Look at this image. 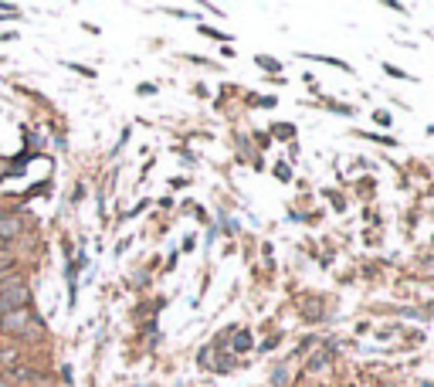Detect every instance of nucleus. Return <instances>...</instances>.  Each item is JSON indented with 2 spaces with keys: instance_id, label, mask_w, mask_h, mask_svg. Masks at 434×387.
<instances>
[{
  "instance_id": "nucleus-7",
  "label": "nucleus",
  "mask_w": 434,
  "mask_h": 387,
  "mask_svg": "<svg viewBox=\"0 0 434 387\" xmlns=\"http://www.w3.org/2000/svg\"><path fill=\"white\" fill-rule=\"evenodd\" d=\"M383 72H387V75H394V78H404V75H407V72H400V68H394V65H383Z\"/></svg>"
},
{
  "instance_id": "nucleus-2",
  "label": "nucleus",
  "mask_w": 434,
  "mask_h": 387,
  "mask_svg": "<svg viewBox=\"0 0 434 387\" xmlns=\"http://www.w3.org/2000/svg\"><path fill=\"white\" fill-rule=\"evenodd\" d=\"M0 329H4V333H24V329H27V312L24 310H18V312H4V316H0Z\"/></svg>"
},
{
  "instance_id": "nucleus-8",
  "label": "nucleus",
  "mask_w": 434,
  "mask_h": 387,
  "mask_svg": "<svg viewBox=\"0 0 434 387\" xmlns=\"http://www.w3.org/2000/svg\"><path fill=\"white\" fill-rule=\"evenodd\" d=\"M61 381H65V384L72 387V367H61Z\"/></svg>"
},
{
  "instance_id": "nucleus-4",
  "label": "nucleus",
  "mask_w": 434,
  "mask_h": 387,
  "mask_svg": "<svg viewBox=\"0 0 434 387\" xmlns=\"http://www.w3.org/2000/svg\"><path fill=\"white\" fill-rule=\"evenodd\" d=\"M65 68H68V72H78L82 78H95V72L89 68V65H75V61H65Z\"/></svg>"
},
{
  "instance_id": "nucleus-9",
  "label": "nucleus",
  "mask_w": 434,
  "mask_h": 387,
  "mask_svg": "<svg viewBox=\"0 0 434 387\" xmlns=\"http://www.w3.org/2000/svg\"><path fill=\"white\" fill-rule=\"evenodd\" d=\"M380 122V126H390V116H387V113H377V116H374Z\"/></svg>"
},
{
  "instance_id": "nucleus-5",
  "label": "nucleus",
  "mask_w": 434,
  "mask_h": 387,
  "mask_svg": "<svg viewBox=\"0 0 434 387\" xmlns=\"http://www.w3.org/2000/svg\"><path fill=\"white\" fill-rule=\"evenodd\" d=\"M258 65H264V68H272V72H282V65H279V61H275V58H264V55H262V58H258Z\"/></svg>"
},
{
  "instance_id": "nucleus-6",
  "label": "nucleus",
  "mask_w": 434,
  "mask_h": 387,
  "mask_svg": "<svg viewBox=\"0 0 434 387\" xmlns=\"http://www.w3.org/2000/svg\"><path fill=\"white\" fill-rule=\"evenodd\" d=\"M234 347H238V350H248V347H251V336H248V333H238V343H234Z\"/></svg>"
},
{
  "instance_id": "nucleus-1",
  "label": "nucleus",
  "mask_w": 434,
  "mask_h": 387,
  "mask_svg": "<svg viewBox=\"0 0 434 387\" xmlns=\"http://www.w3.org/2000/svg\"><path fill=\"white\" fill-rule=\"evenodd\" d=\"M27 303V286L24 282H4L0 286V312H18Z\"/></svg>"
},
{
  "instance_id": "nucleus-10",
  "label": "nucleus",
  "mask_w": 434,
  "mask_h": 387,
  "mask_svg": "<svg viewBox=\"0 0 434 387\" xmlns=\"http://www.w3.org/2000/svg\"><path fill=\"white\" fill-rule=\"evenodd\" d=\"M0 387H7V381H0Z\"/></svg>"
},
{
  "instance_id": "nucleus-3",
  "label": "nucleus",
  "mask_w": 434,
  "mask_h": 387,
  "mask_svg": "<svg viewBox=\"0 0 434 387\" xmlns=\"http://www.w3.org/2000/svg\"><path fill=\"white\" fill-rule=\"evenodd\" d=\"M18 231H20L18 217L14 214H0V238H14Z\"/></svg>"
}]
</instances>
